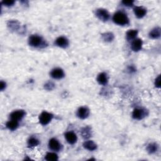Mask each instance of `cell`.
Here are the masks:
<instances>
[{
    "label": "cell",
    "instance_id": "603a6c76",
    "mask_svg": "<svg viewBox=\"0 0 161 161\" xmlns=\"http://www.w3.org/2000/svg\"><path fill=\"white\" fill-rule=\"evenodd\" d=\"M102 37L105 42H111L114 39V35L111 33H105L102 35Z\"/></svg>",
    "mask_w": 161,
    "mask_h": 161
},
{
    "label": "cell",
    "instance_id": "7402d4cb",
    "mask_svg": "<svg viewBox=\"0 0 161 161\" xmlns=\"http://www.w3.org/2000/svg\"><path fill=\"white\" fill-rule=\"evenodd\" d=\"M45 160L48 161H56L58 160V156L55 153L49 152L47 153L45 157Z\"/></svg>",
    "mask_w": 161,
    "mask_h": 161
},
{
    "label": "cell",
    "instance_id": "ac0fdd59",
    "mask_svg": "<svg viewBox=\"0 0 161 161\" xmlns=\"http://www.w3.org/2000/svg\"><path fill=\"white\" fill-rule=\"evenodd\" d=\"M137 34H138V31H137V30H130L127 32L126 34L127 40L130 41L134 40L136 38Z\"/></svg>",
    "mask_w": 161,
    "mask_h": 161
},
{
    "label": "cell",
    "instance_id": "d6986e66",
    "mask_svg": "<svg viewBox=\"0 0 161 161\" xmlns=\"http://www.w3.org/2000/svg\"><path fill=\"white\" fill-rule=\"evenodd\" d=\"M157 150H158V146L156 143H151V144H149L147 147V152L151 154L156 152Z\"/></svg>",
    "mask_w": 161,
    "mask_h": 161
},
{
    "label": "cell",
    "instance_id": "9a60e30c",
    "mask_svg": "<svg viewBox=\"0 0 161 161\" xmlns=\"http://www.w3.org/2000/svg\"><path fill=\"white\" fill-rule=\"evenodd\" d=\"M161 31L160 27H156L153 28L149 33V37L152 39H157L160 37Z\"/></svg>",
    "mask_w": 161,
    "mask_h": 161
},
{
    "label": "cell",
    "instance_id": "7c38bea8",
    "mask_svg": "<svg viewBox=\"0 0 161 161\" xmlns=\"http://www.w3.org/2000/svg\"><path fill=\"white\" fill-rule=\"evenodd\" d=\"M143 42L140 39H134L132 42V45H131V49L134 52H138L142 49Z\"/></svg>",
    "mask_w": 161,
    "mask_h": 161
},
{
    "label": "cell",
    "instance_id": "4316f807",
    "mask_svg": "<svg viewBox=\"0 0 161 161\" xmlns=\"http://www.w3.org/2000/svg\"><path fill=\"white\" fill-rule=\"evenodd\" d=\"M155 85H156V86L157 88H160V76H159L156 78V81H155Z\"/></svg>",
    "mask_w": 161,
    "mask_h": 161
},
{
    "label": "cell",
    "instance_id": "83f0119b",
    "mask_svg": "<svg viewBox=\"0 0 161 161\" xmlns=\"http://www.w3.org/2000/svg\"><path fill=\"white\" fill-rule=\"evenodd\" d=\"M5 88H6V83L4 82L3 81H1V86H0V88H1V90L3 91Z\"/></svg>",
    "mask_w": 161,
    "mask_h": 161
},
{
    "label": "cell",
    "instance_id": "6da1fadb",
    "mask_svg": "<svg viewBox=\"0 0 161 161\" xmlns=\"http://www.w3.org/2000/svg\"><path fill=\"white\" fill-rule=\"evenodd\" d=\"M113 20L118 25H127L129 24V19L127 15L122 11H117L113 16Z\"/></svg>",
    "mask_w": 161,
    "mask_h": 161
},
{
    "label": "cell",
    "instance_id": "5b68a950",
    "mask_svg": "<svg viewBox=\"0 0 161 161\" xmlns=\"http://www.w3.org/2000/svg\"><path fill=\"white\" fill-rule=\"evenodd\" d=\"M25 112L24 110H16L12 112L10 114L11 120L19 122L25 116Z\"/></svg>",
    "mask_w": 161,
    "mask_h": 161
},
{
    "label": "cell",
    "instance_id": "9c48e42d",
    "mask_svg": "<svg viewBox=\"0 0 161 161\" xmlns=\"http://www.w3.org/2000/svg\"><path fill=\"white\" fill-rule=\"evenodd\" d=\"M55 44L61 48H66L69 45V40L64 37H59L56 39Z\"/></svg>",
    "mask_w": 161,
    "mask_h": 161
},
{
    "label": "cell",
    "instance_id": "8fae6325",
    "mask_svg": "<svg viewBox=\"0 0 161 161\" xmlns=\"http://www.w3.org/2000/svg\"><path fill=\"white\" fill-rule=\"evenodd\" d=\"M134 13L138 19H142L147 13V10L143 7H136L134 9Z\"/></svg>",
    "mask_w": 161,
    "mask_h": 161
},
{
    "label": "cell",
    "instance_id": "52a82bcc",
    "mask_svg": "<svg viewBox=\"0 0 161 161\" xmlns=\"http://www.w3.org/2000/svg\"><path fill=\"white\" fill-rule=\"evenodd\" d=\"M76 115L80 119H85L89 115V110L85 106H82L77 110Z\"/></svg>",
    "mask_w": 161,
    "mask_h": 161
},
{
    "label": "cell",
    "instance_id": "ba28073f",
    "mask_svg": "<svg viewBox=\"0 0 161 161\" xmlns=\"http://www.w3.org/2000/svg\"><path fill=\"white\" fill-rule=\"evenodd\" d=\"M49 147L53 151H59L61 148V144L56 139H51L49 142Z\"/></svg>",
    "mask_w": 161,
    "mask_h": 161
},
{
    "label": "cell",
    "instance_id": "44dd1931",
    "mask_svg": "<svg viewBox=\"0 0 161 161\" xmlns=\"http://www.w3.org/2000/svg\"><path fill=\"white\" fill-rule=\"evenodd\" d=\"M39 145V140L37 139L36 138H34V137L30 138L28 140V147H37Z\"/></svg>",
    "mask_w": 161,
    "mask_h": 161
},
{
    "label": "cell",
    "instance_id": "d4e9b609",
    "mask_svg": "<svg viewBox=\"0 0 161 161\" xmlns=\"http://www.w3.org/2000/svg\"><path fill=\"white\" fill-rule=\"evenodd\" d=\"M134 1H123L122 3L126 7H132L134 5Z\"/></svg>",
    "mask_w": 161,
    "mask_h": 161
},
{
    "label": "cell",
    "instance_id": "5bb4252c",
    "mask_svg": "<svg viewBox=\"0 0 161 161\" xmlns=\"http://www.w3.org/2000/svg\"><path fill=\"white\" fill-rule=\"evenodd\" d=\"M83 147L89 151H95L97 148V145L92 140H87L83 144Z\"/></svg>",
    "mask_w": 161,
    "mask_h": 161
},
{
    "label": "cell",
    "instance_id": "7a4b0ae2",
    "mask_svg": "<svg viewBox=\"0 0 161 161\" xmlns=\"http://www.w3.org/2000/svg\"><path fill=\"white\" fill-rule=\"evenodd\" d=\"M29 45L33 47H39L44 44L42 38L37 35H33L29 37L28 39Z\"/></svg>",
    "mask_w": 161,
    "mask_h": 161
},
{
    "label": "cell",
    "instance_id": "2e32d148",
    "mask_svg": "<svg viewBox=\"0 0 161 161\" xmlns=\"http://www.w3.org/2000/svg\"><path fill=\"white\" fill-rule=\"evenodd\" d=\"M108 76L107 74L105 73H100L97 77V81L99 82V84L102 85H105L108 82Z\"/></svg>",
    "mask_w": 161,
    "mask_h": 161
},
{
    "label": "cell",
    "instance_id": "30bf717a",
    "mask_svg": "<svg viewBox=\"0 0 161 161\" xmlns=\"http://www.w3.org/2000/svg\"><path fill=\"white\" fill-rule=\"evenodd\" d=\"M65 138L69 144L73 145L77 142V135L73 132H68L65 134Z\"/></svg>",
    "mask_w": 161,
    "mask_h": 161
},
{
    "label": "cell",
    "instance_id": "4fadbf2b",
    "mask_svg": "<svg viewBox=\"0 0 161 161\" xmlns=\"http://www.w3.org/2000/svg\"><path fill=\"white\" fill-rule=\"evenodd\" d=\"M145 115V111L143 109L136 108L134 110L132 113V116L135 120H141Z\"/></svg>",
    "mask_w": 161,
    "mask_h": 161
},
{
    "label": "cell",
    "instance_id": "3957f363",
    "mask_svg": "<svg viewBox=\"0 0 161 161\" xmlns=\"http://www.w3.org/2000/svg\"><path fill=\"white\" fill-rule=\"evenodd\" d=\"M53 118L52 114L47 111H43L39 116V122L42 125H48Z\"/></svg>",
    "mask_w": 161,
    "mask_h": 161
},
{
    "label": "cell",
    "instance_id": "277c9868",
    "mask_svg": "<svg viewBox=\"0 0 161 161\" xmlns=\"http://www.w3.org/2000/svg\"><path fill=\"white\" fill-rule=\"evenodd\" d=\"M95 14H96V16L100 20L103 22L108 21L110 19V14L108 11L103 8H99L96 10Z\"/></svg>",
    "mask_w": 161,
    "mask_h": 161
},
{
    "label": "cell",
    "instance_id": "484cf974",
    "mask_svg": "<svg viewBox=\"0 0 161 161\" xmlns=\"http://www.w3.org/2000/svg\"><path fill=\"white\" fill-rule=\"evenodd\" d=\"M2 3L7 6V7H10V6H12L14 3H15V1H10V0H8V1H3L2 2Z\"/></svg>",
    "mask_w": 161,
    "mask_h": 161
},
{
    "label": "cell",
    "instance_id": "e0dca14e",
    "mask_svg": "<svg viewBox=\"0 0 161 161\" xmlns=\"http://www.w3.org/2000/svg\"><path fill=\"white\" fill-rule=\"evenodd\" d=\"M81 134L83 138L85 139H88L91 135V128L89 127H86L82 128L81 131Z\"/></svg>",
    "mask_w": 161,
    "mask_h": 161
},
{
    "label": "cell",
    "instance_id": "cb8c5ba5",
    "mask_svg": "<svg viewBox=\"0 0 161 161\" xmlns=\"http://www.w3.org/2000/svg\"><path fill=\"white\" fill-rule=\"evenodd\" d=\"M45 88L47 90H52L54 88V85L52 82H49L45 85Z\"/></svg>",
    "mask_w": 161,
    "mask_h": 161
},
{
    "label": "cell",
    "instance_id": "8992f818",
    "mask_svg": "<svg viewBox=\"0 0 161 161\" xmlns=\"http://www.w3.org/2000/svg\"><path fill=\"white\" fill-rule=\"evenodd\" d=\"M50 76L53 79H61L64 77V70L61 68H55L52 70L50 73Z\"/></svg>",
    "mask_w": 161,
    "mask_h": 161
},
{
    "label": "cell",
    "instance_id": "ffe728a7",
    "mask_svg": "<svg viewBox=\"0 0 161 161\" xmlns=\"http://www.w3.org/2000/svg\"><path fill=\"white\" fill-rule=\"evenodd\" d=\"M18 127H19V122L11 120V121H9L7 123V127L10 130H16Z\"/></svg>",
    "mask_w": 161,
    "mask_h": 161
}]
</instances>
